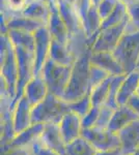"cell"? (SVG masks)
Listing matches in <instances>:
<instances>
[{
  "label": "cell",
  "instance_id": "cell-1",
  "mask_svg": "<svg viewBox=\"0 0 139 155\" xmlns=\"http://www.w3.org/2000/svg\"><path fill=\"white\" fill-rule=\"evenodd\" d=\"M90 55L92 50H88L80 57H78L73 64L69 84L62 96V99L69 104L79 101L83 96L90 93Z\"/></svg>",
  "mask_w": 139,
  "mask_h": 155
},
{
  "label": "cell",
  "instance_id": "cell-2",
  "mask_svg": "<svg viewBox=\"0 0 139 155\" xmlns=\"http://www.w3.org/2000/svg\"><path fill=\"white\" fill-rule=\"evenodd\" d=\"M71 112L70 104L62 98L48 93L44 101L32 107L31 118L32 124L41 123H56L58 124L61 119Z\"/></svg>",
  "mask_w": 139,
  "mask_h": 155
},
{
  "label": "cell",
  "instance_id": "cell-3",
  "mask_svg": "<svg viewBox=\"0 0 139 155\" xmlns=\"http://www.w3.org/2000/svg\"><path fill=\"white\" fill-rule=\"evenodd\" d=\"M0 64H1V80L5 84L9 96L12 101L16 97L18 85V61L14 46L7 34H1L0 44Z\"/></svg>",
  "mask_w": 139,
  "mask_h": 155
},
{
  "label": "cell",
  "instance_id": "cell-4",
  "mask_svg": "<svg viewBox=\"0 0 139 155\" xmlns=\"http://www.w3.org/2000/svg\"><path fill=\"white\" fill-rule=\"evenodd\" d=\"M112 53L126 74L135 71L139 63V31L125 32Z\"/></svg>",
  "mask_w": 139,
  "mask_h": 155
},
{
  "label": "cell",
  "instance_id": "cell-5",
  "mask_svg": "<svg viewBox=\"0 0 139 155\" xmlns=\"http://www.w3.org/2000/svg\"><path fill=\"white\" fill-rule=\"evenodd\" d=\"M72 71V66L60 65L48 58L41 74L47 84L49 93L62 98L68 87Z\"/></svg>",
  "mask_w": 139,
  "mask_h": 155
},
{
  "label": "cell",
  "instance_id": "cell-6",
  "mask_svg": "<svg viewBox=\"0 0 139 155\" xmlns=\"http://www.w3.org/2000/svg\"><path fill=\"white\" fill-rule=\"evenodd\" d=\"M16 51L17 61H18V85H17V92L16 97L12 102V110L16 102L19 101L23 95V90L26 84L34 76V56L33 53L27 51L23 48H18L14 47Z\"/></svg>",
  "mask_w": 139,
  "mask_h": 155
},
{
  "label": "cell",
  "instance_id": "cell-7",
  "mask_svg": "<svg viewBox=\"0 0 139 155\" xmlns=\"http://www.w3.org/2000/svg\"><path fill=\"white\" fill-rule=\"evenodd\" d=\"M81 136L86 139L97 151H107L120 148V140L118 134L108 128H83Z\"/></svg>",
  "mask_w": 139,
  "mask_h": 155
},
{
  "label": "cell",
  "instance_id": "cell-8",
  "mask_svg": "<svg viewBox=\"0 0 139 155\" xmlns=\"http://www.w3.org/2000/svg\"><path fill=\"white\" fill-rule=\"evenodd\" d=\"M35 45H34V76L41 74L45 63L49 58L50 48H51L52 36L47 26H43L34 32Z\"/></svg>",
  "mask_w": 139,
  "mask_h": 155
},
{
  "label": "cell",
  "instance_id": "cell-9",
  "mask_svg": "<svg viewBox=\"0 0 139 155\" xmlns=\"http://www.w3.org/2000/svg\"><path fill=\"white\" fill-rule=\"evenodd\" d=\"M128 19L123 23L110 27V28L101 29L100 33L93 44L92 52H113L117 46L120 39L126 32Z\"/></svg>",
  "mask_w": 139,
  "mask_h": 155
},
{
  "label": "cell",
  "instance_id": "cell-10",
  "mask_svg": "<svg viewBox=\"0 0 139 155\" xmlns=\"http://www.w3.org/2000/svg\"><path fill=\"white\" fill-rule=\"evenodd\" d=\"M57 6L60 16L68 27L70 37L86 34L83 27L81 16L74 6L67 3L64 0H57Z\"/></svg>",
  "mask_w": 139,
  "mask_h": 155
},
{
  "label": "cell",
  "instance_id": "cell-11",
  "mask_svg": "<svg viewBox=\"0 0 139 155\" xmlns=\"http://www.w3.org/2000/svg\"><path fill=\"white\" fill-rule=\"evenodd\" d=\"M40 140L48 148L54 150L61 155H67V143L64 142L60 132L59 125L56 123L44 124V129L40 137Z\"/></svg>",
  "mask_w": 139,
  "mask_h": 155
},
{
  "label": "cell",
  "instance_id": "cell-12",
  "mask_svg": "<svg viewBox=\"0 0 139 155\" xmlns=\"http://www.w3.org/2000/svg\"><path fill=\"white\" fill-rule=\"evenodd\" d=\"M50 7H51V14H50L49 22H48V29L51 34L52 38L54 41H57L60 44L68 45L70 38L69 30H68L67 25L64 24V20L58 11L57 2H49Z\"/></svg>",
  "mask_w": 139,
  "mask_h": 155
},
{
  "label": "cell",
  "instance_id": "cell-13",
  "mask_svg": "<svg viewBox=\"0 0 139 155\" xmlns=\"http://www.w3.org/2000/svg\"><path fill=\"white\" fill-rule=\"evenodd\" d=\"M117 134L123 155H133L139 148V119L123 127Z\"/></svg>",
  "mask_w": 139,
  "mask_h": 155
},
{
  "label": "cell",
  "instance_id": "cell-14",
  "mask_svg": "<svg viewBox=\"0 0 139 155\" xmlns=\"http://www.w3.org/2000/svg\"><path fill=\"white\" fill-rule=\"evenodd\" d=\"M32 107H33L29 104L24 95H22L21 98L16 102L12 110V122H14V127L17 134L25 130L30 125H32Z\"/></svg>",
  "mask_w": 139,
  "mask_h": 155
},
{
  "label": "cell",
  "instance_id": "cell-15",
  "mask_svg": "<svg viewBox=\"0 0 139 155\" xmlns=\"http://www.w3.org/2000/svg\"><path fill=\"white\" fill-rule=\"evenodd\" d=\"M43 26H47V25L34 19L20 15L17 17H12L7 21L1 20V34H6L9 30H21V31L34 33Z\"/></svg>",
  "mask_w": 139,
  "mask_h": 155
},
{
  "label": "cell",
  "instance_id": "cell-16",
  "mask_svg": "<svg viewBox=\"0 0 139 155\" xmlns=\"http://www.w3.org/2000/svg\"><path fill=\"white\" fill-rule=\"evenodd\" d=\"M48 93H49V90L42 74L33 76L23 90V95L26 97L32 107H35L37 104L44 101Z\"/></svg>",
  "mask_w": 139,
  "mask_h": 155
},
{
  "label": "cell",
  "instance_id": "cell-17",
  "mask_svg": "<svg viewBox=\"0 0 139 155\" xmlns=\"http://www.w3.org/2000/svg\"><path fill=\"white\" fill-rule=\"evenodd\" d=\"M58 125H59L62 137H64V142L67 144L81 137L83 129L81 117H79L77 114L73 113V112H70V113L65 115L61 119V121L58 123Z\"/></svg>",
  "mask_w": 139,
  "mask_h": 155
},
{
  "label": "cell",
  "instance_id": "cell-18",
  "mask_svg": "<svg viewBox=\"0 0 139 155\" xmlns=\"http://www.w3.org/2000/svg\"><path fill=\"white\" fill-rule=\"evenodd\" d=\"M90 63L101 67L111 76H120L126 74L112 52H92Z\"/></svg>",
  "mask_w": 139,
  "mask_h": 155
},
{
  "label": "cell",
  "instance_id": "cell-19",
  "mask_svg": "<svg viewBox=\"0 0 139 155\" xmlns=\"http://www.w3.org/2000/svg\"><path fill=\"white\" fill-rule=\"evenodd\" d=\"M139 89V69L129 72L126 74L122 85L118 90L117 104L118 106L127 104L131 98L138 93Z\"/></svg>",
  "mask_w": 139,
  "mask_h": 155
},
{
  "label": "cell",
  "instance_id": "cell-20",
  "mask_svg": "<svg viewBox=\"0 0 139 155\" xmlns=\"http://www.w3.org/2000/svg\"><path fill=\"white\" fill-rule=\"evenodd\" d=\"M43 129H44V124L35 123L30 125L28 128L25 130L19 132L16 134V137L12 140L9 144L5 146L11 147H18V148H26L31 149V146L33 145L41 137ZM3 147V146H1Z\"/></svg>",
  "mask_w": 139,
  "mask_h": 155
},
{
  "label": "cell",
  "instance_id": "cell-21",
  "mask_svg": "<svg viewBox=\"0 0 139 155\" xmlns=\"http://www.w3.org/2000/svg\"><path fill=\"white\" fill-rule=\"evenodd\" d=\"M139 119L138 115L135 113V111L129 104L118 106L117 109L114 111L111 121L108 126V129L115 134H118L123 127H126L131 122Z\"/></svg>",
  "mask_w": 139,
  "mask_h": 155
},
{
  "label": "cell",
  "instance_id": "cell-22",
  "mask_svg": "<svg viewBox=\"0 0 139 155\" xmlns=\"http://www.w3.org/2000/svg\"><path fill=\"white\" fill-rule=\"evenodd\" d=\"M50 14H51V7L49 2L39 1V0H32L22 12L23 16L40 21L45 25H48Z\"/></svg>",
  "mask_w": 139,
  "mask_h": 155
},
{
  "label": "cell",
  "instance_id": "cell-23",
  "mask_svg": "<svg viewBox=\"0 0 139 155\" xmlns=\"http://www.w3.org/2000/svg\"><path fill=\"white\" fill-rule=\"evenodd\" d=\"M49 58L54 62L65 66H73L75 63L76 58L73 56V54L70 52L67 45L60 44L57 41L52 39L51 48H50Z\"/></svg>",
  "mask_w": 139,
  "mask_h": 155
},
{
  "label": "cell",
  "instance_id": "cell-24",
  "mask_svg": "<svg viewBox=\"0 0 139 155\" xmlns=\"http://www.w3.org/2000/svg\"><path fill=\"white\" fill-rule=\"evenodd\" d=\"M6 34L14 47L23 48L33 53L35 45L34 33L21 31V30H9Z\"/></svg>",
  "mask_w": 139,
  "mask_h": 155
},
{
  "label": "cell",
  "instance_id": "cell-25",
  "mask_svg": "<svg viewBox=\"0 0 139 155\" xmlns=\"http://www.w3.org/2000/svg\"><path fill=\"white\" fill-rule=\"evenodd\" d=\"M32 0H1V20L7 21L22 15Z\"/></svg>",
  "mask_w": 139,
  "mask_h": 155
},
{
  "label": "cell",
  "instance_id": "cell-26",
  "mask_svg": "<svg viewBox=\"0 0 139 155\" xmlns=\"http://www.w3.org/2000/svg\"><path fill=\"white\" fill-rule=\"evenodd\" d=\"M97 150L82 136L67 144V155H96Z\"/></svg>",
  "mask_w": 139,
  "mask_h": 155
},
{
  "label": "cell",
  "instance_id": "cell-27",
  "mask_svg": "<svg viewBox=\"0 0 139 155\" xmlns=\"http://www.w3.org/2000/svg\"><path fill=\"white\" fill-rule=\"evenodd\" d=\"M113 76H109L105 81H103L101 84H99L97 87H95L90 91V98L93 107H101L105 104L107 101L108 94H109L110 84L112 81Z\"/></svg>",
  "mask_w": 139,
  "mask_h": 155
},
{
  "label": "cell",
  "instance_id": "cell-28",
  "mask_svg": "<svg viewBox=\"0 0 139 155\" xmlns=\"http://www.w3.org/2000/svg\"><path fill=\"white\" fill-rule=\"evenodd\" d=\"M127 19H128V8L123 2L120 1L114 8V11L111 12L107 18L102 21L101 29H106V28L116 26V25L125 22Z\"/></svg>",
  "mask_w": 139,
  "mask_h": 155
},
{
  "label": "cell",
  "instance_id": "cell-29",
  "mask_svg": "<svg viewBox=\"0 0 139 155\" xmlns=\"http://www.w3.org/2000/svg\"><path fill=\"white\" fill-rule=\"evenodd\" d=\"M126 74H120V76H113L112 81H111L110 84V89H109V94H108L107 101H106L105 104L112 109L116 110L118 107V104H117V94H118V90H120V87L122 85L123 79H125Z\"/></svg>",
  "mask_w": 139,
  "mask_h": 155
},
{
  "label": "cell",
  "instance_id": "cell-30",
  "mask_svg": "<svg viewBox=\"0 0 139 155\" xmlns=\"http://www.w3.org/2000/svg\"><path fill=\"white\" fill-rule=\"evenodd\" d=\"M92 98H90V93L86 94L85 96H83L82 98H80L79 101L71 102L70 107H71V112L77 114L79 117H84L88 112L92 110Z\"/></svg>",
  "mask_w": 139,
  "mask_h": 155
},
{
  "label": "cell",
  "instance_id": "cell-31",
  "mask_svg": "<svg viewBox=\"0 0 139 155\" xmlns=\"http://www.w3.org/2000/svg\"><path fill=\"white\" fill-rule=\"evenodd\" d=\"M128 8V22L126 32L139 31V2Z\"/></svg>",
  "mask_w": 139,
  "mask_h": 155
},
{
  "label": "cell",
  "instance_id": "cell-32",
  "mask_svg": "<svg viewBox=\"0 0 139 155\" xmlns=\"http://www.w3.org/2000/svg\"><path fill=\"white\" fill-rule=\"evenodd\" d=\"M114 111H115L114 109L106 106V104L101 106L100 107V113H99V117H98L97 123H96L95 127L103 128V129L108 128L109 123L111 121V118H112L113 114H114Z\"/></svg>",
  "mask_w": 139,
  "mask_h": 155
},
{
  "label": "cell",
  "instance_id": "cell-33",
  "mask_svg": "<svg viewBox=\"0 0 139 155\" xmlns=\"http://www.w3.org/2000/svg\"><path fill=\"white\" fill-rule=\"evenodd\" d=\"M111 74L102 69L101 67L97 65H90V71H89V85H90V91L95 87H97L99 84H101L103 81H105L108 77Z\"/></svg>",
  "mask_w": 139,
  "mask_h": 155
},
{
  "label": "cell",
  "instance_id": "cell-34",
  "mask_svg": "<svg viewBox=\"0 0 139 155\" xmlns=\"http://www.w3.org/2000/svg\"><path fill=\"white\" fill-rule=\"evenodd\" d=\"M120 0H102L97 6L99 15H100L102 21L107 18L108 16L114 11L116 5L118 4Z\"/></svg>",
  "mask_w": 139,
  "mask_h": 155
},
{
  "label": "cell",
  "instance_id": "cell-35",
  "mask_svg": "<svg viewBox=\"0 0 139 155\" xmlns=\"http://www.w3.org/2000/svg\"><path fill=\"white\" fill-rule=\"evenodd\" d=\"M100 113V107H92L88 113L81 118L82 128H92L96 126L97 120Z\"/></svg>",
  "mask_w": 139,
  "mask_h": 155
},
{
  "label": "cell",
  "instance_id": "cell-36",
  "mask_svg": "<svg viewBox=\"0 0 139 155\" xmlns=\"http://www.w3.org/2000/svg\"><path fill=\"white\" fill-rule=\"evenodd\" d=\"M31 153L33 155H61L54 150L46 147L40 139L31 146Z\"/></svg>",
  "mask_w": 139,
  "mask_h": 155
},
{
  "label": "cell",
  "instance_id": "cell-37",
  "mask_svg": "<svg viewBox=\"0 0 139 155\" xmlns=\"http://www.w3.org/2000/svg\"><path fill=\"white\" fill-rule=\"evenodd\" d=\"M31 149L18 148V147H1V155H31Z\"/></svg>",
  "mask_w": 139,
  "mask_h": 155
},
{
  "label": "cell",
  "instance_id": "cell-38",
  "mask_svg": "<svg viewBox=\"0 0 139 155\" xmlns=\"http://www.w3.org/2000/svg\"><path fill=\"white\" fill-rule=\"evenodd\" d=\"M127 104H129L132 109L135 111V113L138 115L139 117V95L138 94H136V95H134L132 98L129 101V102Z\"/></svg>",
  "mask_w": 139,
  "mask_h": 155
},
{
  "label": "cell",
  "instance_id": "cell-39",
  "mask_svg": "<svg viewBox=\"0 0 139 155\" xmlns=\"http://www.w3.org/2000/svg\"><path fill=\"white\" fill-rule=\"evenodd\" d=\"M96 155H123V152L120 148H116L107 151H97Z\"/></svg>",
  "mask_w": 139,
  "mask_h": 155
},
{
  "label": "cell",
  "instance_id": "cell-40",
  "mask_svg": "<svg viewBox=\"0 0 139 155\" xmlns=\"http://www.w3.org/2000/svg\"><path fill=\"white\" fill-rule=\"evenodd\" d=\"M120 1L123 2V3L125 4V5L127 6V7H129V6H131V5H134V4L138 3L139 0H120Z\"/></svg>",
  "mask_w": 139,
  "mask_h": 155
},
{
  "label": "cell",
  "instance_id": "cell-41",
  "mask_svg": "<svg viewBox=\"0 0 139 155\" xmlns=\"http://www.w3.org/2000/svg\"><path fill=\"white\" fill-rule=\"evenodd\" d=\"M102 1V0H92V5H96V6H98L99 5V3Z\"/></svg>",
  "mask_w": 139,
  "mask_h": 155
},
{
  "label": "cell",
  "instance_id": "cell-42",
  "mask_svg": "<svg viewBox=\"0 0 139 155\" xmlns=\"http://www.w3.org/2000/svg\"><path fill=\"white\" fill-rule=\"evenodd\" d=\"M133 155H139V148H138L137 150H136V151H135V153H134Z\"/></svg>",
  "mask_w": 139,
  "mask_h": 155
},
{
  "label": "cell",
  "instance_id": "cell-43",
  "mask_svg": "<svg viewBox=\"0 0 139 155\" xmlns=\"http://www.w3.org/2000/svg\"><path fill=\"white\" fill-rule=\"evenodd\" d=\"M49 2H54V3H56L57 0H49Z\"/></svg>",
  "mask_w": 139,
  "mask_h": 155
},
{
  "label": "cell",
  "instance_id": "cell-44",
  "mask_svg": "<svg viewBox=\"0 0 139 155\" xmlns=\"http://www.w3.org/2000/svg\"><path fill=\"white\" fill-rule=\"evenodd\" d=\"M39 1H45V2H49V0H39Z\"/></svg>",
  "mask_w": 139,
  "mask_h": 155
},
{
  "label": "cell",
  "instance_id": "cell-45",
  "mask_svg": "<svg viewBox=\"0 0 139 155\" xmlns=\"http://www.w3.org/2000/svg\"><path fill=\"white\" fill-rule=\"evenodd\" d=\"M137 68L139 69V63H138V66H137Z\"/></svg>",
  "mask_w": 139,
  "mask_h": 155
},
{
  "label": "cell",
  "instance_id": "cell-46",
  "mask_svg": "<svg viewBox=\"0 0 139 155\" xmlns=\"http://www.w3.org/2000/svg\"><path fill=\"white\" fill-rule=\"evenodd\" d=\"M137 94H138V95H139V89H138V93H137Z\"/></svg>",
  "mask_w": 139,
  "mask_h": 155
},
{
  "label": "cell",
  "instance_id": "cell-47",
  "mask_svg": "<svg viewBox=\"0 0 139 155\" xmlns=\"http://www.w3.org/2000/svg\"><path fill=\"white\" fill-rule=\"evenodd\" d=\"M31 155H33V154H31Z\"/></svg>",
  "mask_w": 139,
  "mask_h": 155
}]
</instances>
